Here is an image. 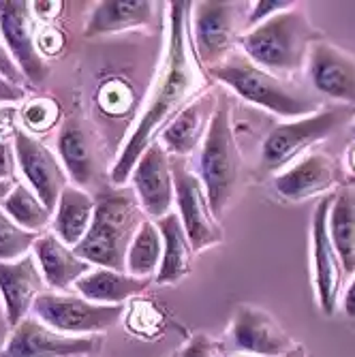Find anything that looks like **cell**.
Listing matches in <instances>:
<instances>
[{"instance_id": "cell-1", "label": "cell", "mask_w": 355, "mask_h": 357, "mask_svg": "<svg viewBox=\"0 0 355 357\" xmlns=\"http://www.w3.org/2000/svg\"><path fill=\"white\" fill-rule=\"evenodd\" d=\"M188 3H172L169 9V37L163 67L154 82V90L142 112L135 128L128 135L122 152L118 154L112 167V182L116 186H124L131 180V174L137 165L144 150L156 142V135L176 118V114L190 103L202 86L199 64L192 56L190 41L186 35L188 20Z\"/></svg>"}, {"instance_id": "cell-2", "label": "cell", "mask_w": 355, "mask_h": 357, "mask_svg": "<svg viewBox=\"0 0 355 357\" xmlns=\"http://www.w3.org/2000/svg\"><path fill=\"white\" fill-rule=\"evenodd\" d=\"M144 222L135 192L118 188L94 199V216L84 240L73 252L86 264L124 272L126 252Z\"/></svg>"}, {"instance_id": "cell-3", "label": "cell", "mask_w": 355, "mask_h": 357, "mask_svg": "<svg viewBox=\"0 0 355 357\" xmlns=\"http://www.w3.org/2000/svg\"><path fill=\"white\" fill-rule=\"evenodd\" d=\"M321 39L300 9L282 11L268 22L246 30L240 37L246 58L278 79L298 73L310 54V45Z\"/></svg>"}, {"instance_id": "cell-4", "label": "cell", "mask_w": 355, "mask_h": 357, "mask_svg": "<svg viewBox=\"0 0 355 357\" xmlns=\"http://www.w3.org/2000/svg\"><path fill=\"white\" fill-rule=\"evenodd\" d=\"M199 180L206 188L210 208L218 218L236 197L242 180V156L234 131L232 103L227 99L216 101L208 133L204 137Z\"/></svg>"}, {"instance_id": "cell-5", "label": "cell", "mask_w": 355, "mask_h": 357, "mask_svg": "<svg viewBox=\"0 0 355 357\" xmlns=\"http://www.w3.org/2000/svg\"><path fill=\"white\" fill-rule=\"evenodd\" d=\"M212 73L248 103L285 118H304L319 107L317 101L292 88L285 79L259 69L246 56H227L220 64L212 67Z\"/></svg>"}, {"instance_id": "cell-6", "label": "cell", "mask_w": 355, "mask_h": 357, "mask_svg": "<svg viewBox=\"0 0 355 357\" xmlns=\"http://www.w3.org/2000/svg\"><path fill=\"white\" fill-rule=\"evenodd\" d=\"M353 118V105H334L272 128L262 148V169L268 174L285 172L289 165L300 160L308 148L334 135L342 124L351 122Z\"/></svg>"}, {"instance_id": "cell-7", "label": "cell", "mask_w": 355, "mask_h": 357, "mask_svg": "<svg viewBox=\"0 0 355 357\" xmlns=\"http://www.w3.org/2000/svg\"><path fill=\"white\" fill-rule=\"evenodd\" d=\"M35 317L47 328L67 336H92L114 328L122 319V306L94 304L82 296L41 294L32 304Z\"/></svg>"}, {"instance_id": "cell-8", "label": "cell", "mask_w": 355, "mask_h": 357, "mask_svg": "<svg viewBox=\"0 0 355 357\" xmlns=\"http://www.w3.org/2000/svg\"><path fill=\"white\" fill-rule=\"evenodd\" d=\"M174 202L178 206V216L188 236L192 252L206 250L222 242V229L214 216L206 188L197 174L188 172L184 160H174Z\"/></svg>"}, {"instance_id": "cell-9", "label": "cell", "mask_w": 355, "mask_h": 357, "mask_svg": "<svg viewBox=\"0 0 355 357\" xmlns=\"http://www.w3.org/2000/svg\"><path fill=\"white\" fill-rule=\"evenodd\" d=\"M39 22L26 0H0V35L20 67L24 79L43 84L50 77V64L37 50Z\"/></svg>"}, {"instance_id": "cell-10", "label": "cell", "mask_w": 355, "mask_h": 357, "mask_svg": "<svg viewBox=\"0 0 355 357\" xmlns=\"http://www.w3.org/2000/svg\"><path fill=\"white\" fill-rule=\"evenodd\" d=\"M101 344L99 336H67L47 328L37 317H26L11 328L0 357H88Z\"/></svg>"}, {"instance_id": "cell-11", "label": "cell", "mask_w": 355, "mask_h": 357, "mask_svg": "<svg viewBox=\"0 0 355 357\" xmlns=\"http://www.w3.org/2000/svg\"><path fill=\"white\" fill-rule=\"evenodd\" d=\"M334 202V195H326L315 208L312 214V229H310V250H312V276H315V291L319 308L326 317L336 314L340 302V287L345 268L340 257L332 244L328 231V214Z\"/></svg>"}, {"instance_id": "cell-12", "label": "cell", "mask_w": 355, "mask_h": 357, "mask_svg": "<svg viewBox=\"0 0 355 357\" xmlns=\"http://www.w3.org/2000/svg\"><path fill=\"white\" fill-rule=\"evenodd\" d=\"M13 148L24 182L35 190L43 206L54 212L62 190L69 186V176L64 172L60 158L43 142L24 131L22 126L13 128Z\"/></svg>"}, {"instance_id": "cell-13", "label": "cell", "mask_w": 355, "mask_h": 357, "mask_svg": "<svg viewBox=\"0 0 355 357\" xmlns=\"http://www.w3.org/2000/svg\"><path fill=\"white\" fill-rule=\"evenodd\" d=\"M238 20L236 3H195L192 7V43L210 69L229 56L240 30Z\"/></svg>"}, {"instance_id": "cell-14", "label": "cell", "mask_w": 355, "mask_h": 357, "mask_svg": "<svg viewBox=\"0 0 355 357\" xmlns=\"http://www.w3.org/2000/svg\"><path fill=\"white\" fill-rule=\"evenodd\" d=\"M133 192L139 208L154 218H163L172 212L174 204V174L172 158L160 142L150 144L139 156L131 174Z\"/></svg>"}, {"instance_id": "cell-15", "label": "cell", "mask_w": 355, "mask_h": 357, "mask_svg": "<svg viewBox=\"0 0 355 357\" xmlns=\"http://www.w3.org/2000/svg\"><path fill=\"white\" fill-rule=\"evenodd\" d=\"M310 84L317 92L355 107V58L326 39L310 45L306 60Z\"/></svg>"}, {"instance_id": "cell-16", "label": "cell", "mask_w": 355, "mask_h": 357, "mask_svg": "<svg viewBox=\"0 0 355 357\" xmlns=\"http://www.w3.org/2000/svg\"><path fill=\"white\" fill-rule=\"evenodd\" d=\"M232 342L240 353L259 357H280L294 347V340L268 310L248 304L238 306L234 312Z\"/></svg>"}, {"instance_id": "cell-17", "label": "cell", "mask_w": 355, "mask_h": 357, "mask_svg": "<svg viewBox=\"0 0 355 357\" xmlns=\"http://www.w3.org/2000/svg\"><path fill=\"white\" fill-rule=\"evenodd\" d=\"M340 176V167L330 154L312 152L276 176L274 186L280 197L289 202H302L315 197V195L332 192L342 180Z\"/></svg>"}, {"instance_id": "cell-18", "label": "cell", "mask_w": 355, "mask_h": 357, "mask_svg": "<svg viewBox=\"0 0 355 357\" xmlns=\"http://www.w3.org/2000/svg\"><path fill=\"white\" fill-rule=\"evenodd\" d=\"M45 280L35 255H24L15 261H0V298L9 328L28 317L35 300L43 294Z\"/></svg>"}, {"instance_id": "cell-19", "label": "cell", "mask_w": 355, "mask_h": 357, "mask_svg": "<svg viewBox=\"0 0 355 357\" xmlns=\"http://www.w3.org/2000/svg\"><path fill=\"white\" fill-rule=\"evenodd\" d=\"M32 250H35L37 266L41 270L45 284L52 287L54 291H67L84 274H88L92 270L90 264L80 259L73 252V248L60 242L54 234L39 236Z\"/></svg>"}, {"instance_id": "cell-20", "label": "cell", "mask_w": 355, "mask_h": 357, "mask_svg": "<svg viewBox=\"0 0 355 357\" xmlns=\"http://www.w3.org/2000/svg\"><path fill=\"white\" fill-rule=\"evenodd\" d=\"M214 99H197L190 101L186 107H182L176 118L160 131V144L167 150V154L186 156L195 152L199 144H204V137L208 133V126L214 114Z\"/></svg>"}, {"instance_id": "cell-21", "label": "cell", "mask_w": 355, "mask_h": 357, "mask_svg": "<svg viewBox=\"0 0 355 357\" xmlns=\"http://www.w3.org/2000/svg\"><path fill=\"white\" fill-rule=\"evenodd\" d=\"M73 287L82 298L94 304L122 306V302L131 300L139 296L142 291H146L148 278H135L126 272L94 268L88 274H84Z\"/></svg>"}, {"instance_id": "cell-22", "label": "cell", "mask_w": 355, "mask_h": 357, "mask_svg": "<svg viewBox=\"0 0 355 357\" xmlns=\"http://www.w3.org/2000/svg\"><path fill=\"white\" fill-rule=\"evenodd\" d=\"M154 17V3L148 0H109L99 3L90 13L86 37H101L128 28H144Z\"/></svg>"}, {"instance_id": "cell-23", "label": "cell", "mask_w": 355, "mask_h": 357, "mask_svg": "<svg viewBox=\"0 0 355 357\" xmlns=\"http://www.w3.org/2000/svg\"><path fill=\"white\" fill-rule=\"evenodd\" d=\"M94 216V199L80 186H67L54 208V236L69 248H75Z\"/></svg>"}, {"instance_id": "cell-24", "label": "cell", "mask_w": 355, "mask_h": 357, "mask_svg": "<svg viewBox=\"0 0 355 357\" xmlns=\"http://www.w3.org/2000/svg\"><path fill=\"white\" fill-rule=\"evenodd\" d=\"M158 231L163 238V259L156 270L158 284H176L190 272L192 246L182 227L178 212H169L158 218Z\"/></svg>"}, {"instance_id": "cell-25", "label": "cell", "mask_w": 355, "mask_h": 357, "mask_svg": "<svg viewBox=\"0 0 355 357\" xmlns=\"http://www.w3.org/2000/svg\"><path fill=\"white\" fill-rule=\"evenodd\" d=\"M58 156L67 176L77 186H88L94 178V146L84 124L75 118L62 124L58 133Z\"/></svg>"}, {"instance_id": "cell-26", "label": "cell", "mask_w": 355, "mask_h": 357, "mask_svg": "<svg viewBox=\"0 0 355 357\" xmlns=\"http://www.w3.org/2000/svg\"><path fill=\"white\" fill-rule=\"evenodd\" d=\"M328 231L340 257L347 276L355 274V190L345 188L334 195L328 214Z\"/></svg>"}, {"instance_id": "cell-27", "label": "cell", "mask_w": 355, "mask_h": 357, "mask_svg": "<svg viewBox=\"0 0 355 357\" xmlns=\"http://www.w3.org/2000/svg\"><path fill=\"white\" fill-rule=\"evenodd\" d=\"M160 259H163V238L154 222L144 220L128 246L124 270L135 278H148L158 270Z\"/></svg>"}, {"instance_id": "cell-28", "label": "cell", "mask_w": 355, "mask_h": 357, "mask_svg": "<svg viewBox=\"0 0 355 357\" xmlns=\"http://www.w3.org/2000/svg\"><path fill=\"white\" fill-rule=\"evenodd\" d=\"M3 210L15 225H20L22 229L32 231V234H37L43 227H47L54 214L43 206V202L26 182H15L13 190L3 202Z\"/></svg>"}, {"instance_id": "cell-29", "label": "cell", "mask_w": 355, "mask_h": 357, "mask_svg": "<svg viewBox=\"0 0 355 357\" xmlns=\"http://www.w3.org/2000/svg\"><path fill=\"white\" fill-rule=\"evenodd\" d=\"M37 238V234L22 229L7 216L5 210H0V261H15V259L28 255Z\"/></svg>"}, {"instance_id": "cell-30", "label": "cell", "mask_w": 355, "mask_h": 357, "mask_svg": "<svg viewBox=\"0 0 355 357\" xmlns=\"http://www.w3.org/2000/svg\"><path fill=\"white\" fill-rule=\"evenodd\" d=\"M17 118L24 124L22 128L30 135L47 133L60 120V105L54 99H50V96H39V99H32L30 103H26Z\"/></svg>"}, {"instance_id": "cell-31", "label": "cell", "mask_w": 355, "mask_h": 357, "mask_svg": "<svg viewBox=\"0 0 355 357\" xmlns=\"http://www.w3.org/2000/svg\"><path fill=\"white\" fill-rule=\"evenodd\" d=\"M163 321H165V314L156 308L154 302L135 300L131 304V312L126 314V328L137 336L152 338L154 332L163 330Z\"/></svg>"}, {"instance_id": "cell-32", "label": "cell", "mask_w": 355, "mask_h": 357, "mask_svg": "<svg viewBox=\"0 0 355 357\" xmlns=\"http://www.w3.org/2000/svg\"><path fill=\"white\" fill-rule=\"evenodd\" d=\"M131 101H133L131 90H128L124 84H120L118 79L107 82L101 90V105L107 114L118 116V114L126 112L128 105H131Z\"/></svg>"}, {"instance_id": "cell-33", "label": "cell", "mask_w": 355, "mask_h": 357, "mask_svg": "<svg viewBox=\"0 0 355 357\" xmlns=\"http://www.w3.org/2000/svg\"><path fill=\"white\" fill-rule=\"evenodd\" d=\"M294 9V3H285V0H259V3H252L250 5V11L246 15V28H255L264 22H268L270 17L282 13V11H289Z\"/></svg>"}, {"instance_id": "cell-34", "label": "cell", "mask_w": 355, "mask_h": 357, "mask_svg": "<svg viewBox=\"0 0 355 357\" xmlns=\"http://www.w3.org/2000/svg\"><path fill=\"white\" fill-rule=\"evenodd\" d=\"M37 50L43 58H52L56 54H60L64 50V37L62 32L52 26V24H45L39 28L37 32Z\"/></svg>"}, {"instance_id": "cell-35", "label": "cell", "mask_w": 355, "mask_h": 357, "mask_svg": "<svg viewBox=\"0 0 355 357\" xmlns=\"http://www.w3.org/2000/svg\"><path fill=\"white\" fill-rule=\"evenodd\" d=\"M180 357H225V351L212 338L197 334V336H192V340L182 349Z\"/></svg>"}, {"instance_id": "cell-36", "label": "cell", "mask_w": 355, "mask_h": 357, "mask_svg": "<svg viewBox=\"0 0 355 357\" xmlns=\"http://www.w3.org/2000/svg\"><path fill=\"white\" fill-rule=\"evenodd\" d=\"M0 77L9 79L15 86H22V82H24V75H22L17 64L13 62L9 50H7V45L3 41V35H0Z\"/></svg>"}, {"instance_id": "cell-37", "label": "cell", "mask_w": 355, "mask_h": 357, "mask_svg": "<svg viewBox=\"0 0 355 357\" xmlns=\"http://www.w3.org/2000/svg\"><path fill=\"white\" fill-rule=\"evenodd\" d=\"M17 169V158L13 142L0 139V180H13Z\"/></svg>"}, {"instance_id": "cell-38", "label": "cell", "mask_w": 355, "mask_h": 357, "mask_svg": "<svg viewBox=\"0 0 355 357\" xmlns=\"http://www.w3.org/2000/svg\"><path fill=\"white\" fill-rule=\"evenodd\" d=\"M24 88L22 86H15L11 84L9 79L0 77V105H15V103H22L24 101Z\"/></svg>"}, {"instance_id": "cell-39", "label": "cell", "mask_w": 355, "mask_h": 357, "mask_svg": "<svg viewBox=\"0 0 355 357\" xmlns=\"http://www.w3.org/2000/svg\"><path fill=\"white\" fill-rule=\"evenodd\" d=\"M30 5L37 22H47V24H52L64 9V3H30Z\"/></svg>"}, {"instance_id": "cell-40", "label": "cell", "mask_w": 355, "mask_h": 357, "mask_svg": "<svg viewBox=\"0 0 355 357\" xmlns=\"http://www.w3.org/2000/svg\"><path fill=\"white\" fill-rule=\"evenodd\" d=\"M15 118H17V109L13 105L0 107V135H3L5 131H9V128L15 124Z\"/></svg>"}, {"instance_id": "cell-41", "label": "cell", "mask_w": 355, "mask_h": 357, "mask_svg": "<svg viewBox=\"0 0 355 357\" xmlns=\"http://www.w3.org/2000/svg\"><path fill=\"white\" fill-rule=\"evenodd\" d=\"M342 308H345V314H347L349 319H355V274H353L351 284H349V287H347V291H345Z\"/></svg>"}, {"instance_id": "cell-42", "label": "cell", "mask_w": 355, "mask_h": 357, "mask_svg": "<svg viewBox=\"0 0 355 357\" xmlns=\"http://www.w3.org/2000/svg\"><path fill=\"white\" fill-rule=\"evenodd\" d=\"M15 186V180H0V204L7 199V195L13 190Z\"/></svg>"}, {"instance_id": "cell-43", "label": "cell", "mask_w": 355, "mask_h": 357, "mask_svg": "<svg viewBox=\"0 0 355 357\" xmlns=\"http://www.w3.org/2000/svg\"><path fill=\"white\" fill-rule=\"evenodd\" d=\"M280 357H308V355H306V349H304V347H300V344H294L292 349H289L287 353H282Z\"/></svg>"}, {"instance_id": "cell-44", "label": "cell", "mask_w": 355, "mask_h": 357, "mask_svg": "<svg viewBox=\"0 0 355 357\" xmlns=\"http://www.w3.org/2000/svg\"><path fill=\"white\" fill-rule=\"evenodd\" d=\"M347 165H349V169L355 174V142L349 146V150H347Z\"/></svg>"}, {"instance_id": "cell-45", "label": "cell", "mask_w": 355, "mask_h": 357, "mask_svg": "<svg viewBox=\"0 0 355 357\" xmlns=\"http://www.w3.org/2000/svg\"><path fill=\"white\" fill-rule=\"evenodd\" d=\"M236 357H259V355H250V353H238Z\"/></svg>"}, {"instance_id": "cell-46", "label": "cell", "mask_w": 355, "mask_h": 357, "mask_svg": "<svg viewBox=\"0 0 355 357\" xmlns=\"http://www.w3.org/2000/svg\"><path fill=\"white\" fill-rule=\"evenodd\" d=\"M351 133L355 135V120H353V124H351Z\"/></svg>"}]
</instances>
